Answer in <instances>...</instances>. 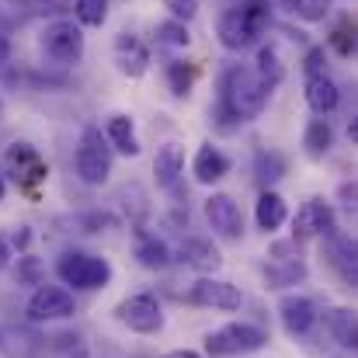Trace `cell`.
Returning a JSON list of instances; mask_svg holds the SVG:
<instances>
[{
  "label": "cell",
  "instance_id": "obj_1",
  "mask_svg": "<svg viewBox=\"0 0 358 358\" xmlns=\"http://www.w3.org/2000/svg\"><path fill=\"white\" fill-rule=\"evenodd\" d=\"M268 87L261 84V77L254 73V66H230L223 73V87H220V105L216 115L223 119V129L237 125V122L257 119L268 105Z\"/></svg>",
  "mask_w": 358,
  "mask_h": 358
},
{
  "label": "cell",
  "instance_id": "obj_2",
  "mask_svg": "<svg viewBox=\"0 0 358 358\" xmlns=\"http://www.w3.org/2000/svg\"><path fill=\"white\" fill-rule=\"evenodd\" d=\"M264 21H268V14H264V7H261V3L230 7V10L220 17L216 35H220L223 49H230V52H243V49H250V45L257 42V35H261Z\"/></svg>",
  "mask_w": 358,
  "mask_h": 358
},
{
  "label": "cell",
  "instance_id": "obj_3",
  "mask_svg": "<svg viewBox=\"0 0 358 358\" xmlns=\"http://www.w3.org/2000/svg\"><path fill=\"white\" fill-rule=\"evenodd\" d=\"M56 275L73 285V289H105L112 282V264L98 254H80V250H70L56 261Z\"/></svg>",
  "mask_w": 358,
  "mask_h": 358
},
{
  "label": "cell",
  "instance_id": "obj_4",
  "mask_svg": "<svg viewBox=\"0 0 358 358\" xmlns=\"http://www.w3.org/2000/svg\"><path fill=\"white\" fill-rule=\"evenodd\" d=\"M268 345V334L254 324H223L220 331L206 334V352L216 358H230V355H254Z\"/></svg>",
  "mask_w": 358,
  "mask_h": 358
},
{
  "label": "cell",
  "instance_id": "obj_5",
  "mask_svg": "<svg viewBox=\"0 0 358 358\" xmlns=\"http://www.w3.org/2000/svg\"><path fill=\"white\" fill-rule=\"evenodd\" d=\"M73 167H77V178L91 188H101L112 178V146L101 139L98 129L84 132V139L77 146V157H73Z\"/></svg>",
  "mask_w": 358,
  "mask_h": 358
},
{
  "label": "cell",
  "instance_id": "obj_6",
  "mask_svg": "<svg viewBox=\"0 0 358 358\" xmlns=\"http://www.w3.org/2000/svg\"><path fill=\"white\" fill-rule=\"evenodd\" d=\"M115 320L125 324L129 331H136V334H157L164 327V310H160L157 296L136 292V296H125L115 306Z\"/></svg>",
  "mask_w": 358,
  "mask_h": 358
},
{
  "label": "cell",
  "instance_id": "obj_7",
  "mask_svg": "<svg viewBox=\"0 0 358 358\" xmlns=\"http://www.w3.org/2000/svg\"><path fill=\"white\" fill-rule=\"evenodd\" d=\"M42 49L56 63H77L84 56V31H80V24H73L66 17L49 21L45 31H42Z\"/></svg>",
  "mask_w": 358,
  "mask_h": 358
},
{
  "label": "cell",
  "instance_id": "obj_8",
  "mask_svg": "<svg viewBox=\"0 0 358 358\" xmlns=\"http://www.w3.org/2000/svg\"><path fill=\"white\" fill-rule=\"evenodd\" d=\"M28 317L35 320V324H52V320H66V317H73L77 313V303H73V296L63 289V285H38L35 292H31V299H28Z\"/></svg>",
  "mask_w": 358,
  "mask_h": 358
},
{
  "label": "cell",
  "instance_id": "obj_9",
  "mask_svg": "<svg viewBox=\"0 0 358 358\" xmlns=\"http://www.w3.org/2000/svg\"><path fill=\"white\" fill-rule=\"evenodd\" d=\"M192 303H199V306H209V310L234 313V310H240L243 296H240V289L234 285V282L206 275V278H199V282L192 285Z\"/></svg>",
  "mask_w": 358,
  "mask_h": 358
},
{
  "label": "cell",
  "instance_id": "obj_10",
  "mask_svg": "<svg viewBox=\"0 0 358 358\" xmlns=\"http://www.w3.org/2000/svg\"><path fill=\"white\" fill-rule=\"evenodd\" d=\"M310 237H334V213L320 199L303 202V209L292 220V240H310Z\"/></svg>",
  "mask_w": 358,
  "mask_h": 358
},
{
  "label": "cell",
  "instance_id": "obj_11",
  "mask_svg": "<svg viewBox=\"0 0 358 358\" xmlns=\"http://www.w3.org/2000/svg\"><path fill=\"white\" fill-rule=\"evenodd\" d=\"M206 220H209V227L223 240H237L243 234L240 206L234 202V195H227V192H216V195L206 199Z\"/></svg>",
  "mask_w": 358,
  "mask_h": 358
},
{
  "label": "cell",
  "instance_id": "obj_12",
  "mask_svg": "<svg viewBox=\"0 0 358 358\" xmlns=\"http://www.w3.org/2000/svg\"><path fill=\"white\" fill-rule=\"evenodd\" d=\"M327 257H331V268L341 275L345 285H355L358 289V237L355 234H334L327 237Z\"/></svg>",
  "mask_w": 358,
  "mask_h": 358
},
{
  "label": "cell",
  "instance_id": "obj_13",
  "mask_svg": "<svg viewBox=\"0 0 358 358\" xmlns=\"http://www.w3.org/2000/svg\"><path fill=\"white\" fill-rule=\"evenodd\" d=\"M115 70L129 80H136V77H143L150 70V49L129 31H122L115 38Z\"/></svg>",
  "mask_w": 358,
  "mask_h": 358
},
{
  "label": "cell",
  "instance_id": "obj_14",
  "mask_svg": "<svg viewBox=\"0 0 358 358\" xmlns=\"http://www.w3.org/2000/svg\"><path fill=\"white\" fill-rule=\"evenodd\" d=\"M181 174H185V146H181V143H164V146L157 150V157H153L157 188H164V192L178 188Z\"/></svg>",
  "mask_w": 358,
  "mask_h": 358
},
{
  "label": "cell",
  "instance_id": "obj_15",
  "mask_svg": "<svg viewBox=\"0 0 358 358\" xmlns=\"http://www.w3.org/2000/svg\"><path fill=\"white\" fill-rule=\"evenodd\" d=\"M192 174H195V181H199V185H216V181H223V178L230 174V157H227L220 146L202 143V146L195 150Z\"/></svg>",
  "mask_w": 358,
  "mask_h": 358
},
{
  "label": "cell",
  "instance_id": "obj_16",
  "mask_svg": "<svg viewBox=\"0 0 358 358\" xmlns=\"http://www.w3.org/2000/svg\"><path fill=\"white\" fill-rule=\"evenodd\" d=\"M278 317H282V324H285L289 334H306L317 324V306H313V299L292 292V296H282L278 299Z\"/></svg>",
  "mask_w": 358,
  "mask_h": 358
},
{
  "label": "cell",
  "instance_id": "obj_17",
  "mask_svg": "<svg viewBox=\"0 0 358 358\" xmlns=\"http://www.w3.org/2000/svg\"><path fill=\"white\" fill-rule=\"evenodd\" d=\"M324 324H327L331 338H334L341 348L358 352V313L355 310H348V306H331V310L324 313Z\"/></svg>",
  "mask_w": 358,
  "mask_h": 358
},
{
  "label": "cell",
  "instance_id": "obj_18",
  "mask_svg": "<svg viewBox=\"0 0 358 358\" xmlns=\"http://www.w3.org/2000/svg\"><path fill=\"white\" fill-rule=\"evenodd\" d=\"M306 105H310L317 115H331V112L341 105V91H338V84H334L327 73H313V77H306Z\"/></svg>",
  "mask_w": 358,
  "mask_h": 358
},
{
  "label": "cell",
  "instance_id": "obj_19",
  "mask_svg": "<svg viewBox=\"0 0 358 358\" xmlns=\"http://www.w3.org/2000/svg\"><path fill=\"white\" fill-rule=\"evenodd\" d=\"M181 261L192 264V268H199V271H216V268H223L220 247H216L213 240H202V237H192L181 243Z\"/></svg>",
  "mask_w": 358,
  "mask_h": 358
},
{
  "label": "cell",
  "instance_id": "obj_20",
  "mask_svg": "<svg viewBox=\"0 0 358 358\" xmlns=\"http://www.w3.org/2000/svg\"><path fill=\"white\" fill-rule=\"evenodd\" d=\"M105 139L112 150H119L122 157H139V139H136V125L129 115H112L105 122Z\"/></svg>",
  "mask_w": 358,
  "mask_h": 358
},
{
  "label": "cell",
  "instance_id": "obj_21",
  "mask_svg": "<svg viewBox=\"0 0 358 358\" xmlns=\"http://www.w3.org/2000/svg\"><path fill=\"white\" fill-rule=\"evenodd\" d=\"M254 220H257V227H261L264 234L285 227V220H289L285 199H282L278 192H261V199H257V206H254Z\"/></svg>",
  "mask_w": 358,
  "mask_h": 358
},
{
  "label": "cell",
  "instance_id": "obj_22",
  "mask_svg": "<svg viewBox=\"0 0 358 358\" xmlns=\"http://www.w3.org/2000/svg\"><path fill=\"white\" fill-rule=\"evenodd\" d=\"M10 164L17 167V181L21 185H35V181H45V174H49V167L42 164V157L31 150V146H17V150H10Z\"/></svg>",
  "mask_w": 358,
  "mask_h": 358
},
{
  "label": "cell",
  "instance_id": "obj_23",
  "mask_svg": "<svg viewBox=\"0 0 358 358\" xmlns=\"http://www.w3.org/2000/svg\"><path fill=\"white\" fill-rule=\"evenodd\" d=\"M264 275H268V282H271L275 289L296 285V282L306 278V261H303V257H271V261L264 264Z\"/></svg>",
  "mask_w": 358,
  "mask_h": 358
},
{
  "label": "cell",
  "instance_id": "obj_24",
  "mask_svg": "<svg viewBox=\"0 0 358 358\" xmlns=\"http://www.w3.org/2000/svg\"><path fill=\"white\" fill-rule=\"evenodd\" d=\"M136 261L143 268H150V271H164L171 264V247L164 240L150 237V234H139V240H136Z\"/></svg>",
  "mask_w": 358,
  "mask_h": 358
},
{
  "label": "cell",
  "instance_id": "obj_25",
  "mask_svg": "<svg viewBox=\"0 0 358 358\" xmlns=\"http://www.w3.org/2000/svg\"><path fill=\"white\" fill-rule=\"evenodd\" d=\"M254 73L261 77V84H264L268 91H275V87L282 84L285 66H282V59H278V49H275V45H261V49H257V66H254Z\"/></svg>",
  "mask_w": 358,
  "mask_h": 358
},
{
  "label": "cell",
  "instance_id": "obj_26",
  "mask_svg": "<svg viewBox=\"0 0 358 358\" xmlns=\"http://www.w3.org/2000/svg\"><path fill=\"white\" fill-rule=\"evenodd\" d=\"M303 146L313 160H320L331 146H334V132H331V122L327 119H310L306 132H303Z\"/></svg>",
  "mask_w": 358,
  "mask_h": 358
},
{
  "label": "cell",
  "instance_id": "obj_27",
  "mask_svg": "<svg viewBox=\"0 0 358 358\" xmlns=\"http://www.w3.org/2000/svg\"><path fill=\"white\" fill-rule=\"evenodd\" d=\"M157 42L160 45H167V49H188V42H192V35H188V24L185 21H160L157 24Z\"/></svg>",
  "mask_w": 358,
  "mask_h": 358
},
{
  "label": "cell",
  "instance_id": "obj_28",
  "mask_svg": "<svg viewBox=\"0 0 358 358\" xmlns=\"http://www.w3.org/2000/svg\"><path fill=\"white\" fill-rule=\"evenodd\" d=\"M73 14L80 24L87 28H101L108 21V0H77L73 3Z\"/></svg>",
  "mask_w": 358,
  "mask_h": 358
},
{
  "label": "cell",
  "instance_id": "obj_29",
  "mask_svg": "<svg viewBox=\"0 0 358 358\" xmlns=\"http://www.w3.org/2000/svg\"><path fill=\"white\" fill-rule=\"evenodd\" d=\"M167 80H171V91H174L178 98H185V94L192 91V84H195V66L178 59V63L167 66Z\"/></svg>",
  "mask_w": 358,
  "mask_h": 358
},
{
  "label": "cell",
  "instance_id": "obj_30",
  "mask_svg": "<svg viewBox=\"0 0 358 358\" xmlns=\"http://www.w3.org/2000/svg\"><path fill=\"white\" fill-rule=\"evenodd\" d=\"M296 17H303V21H310V24H317V21H324L327 14H331V0H292V7H289Z\"/></svg>",
  "mask_w": 358,
  "mask_h": 358
},
{
  "label": "cell",
  "instance_id": "obj_31",
  "mask_svg": "<svg viewBox=\"0 0 358 358\" xmlns=\"http://www.w3.org/2000/svg\"><path fill=\"white\" fill-rule=\"evenodd\" d=\"M282 174H285V160L278 153H261L257 157V178H261V185H271Z\"/></svg>",
  "mask_w": 358,
  "mask_h": 358
},
{
  "label": "cell",
  "instance_id": "obj_32",
  "mask_svg": "<svg viewBox=\"0 0 358 358\" xmlns=\"http://www.w3.org/2000/svg\"><path fill=\"white\" fill-rule=\"evenodd\" d=\"M17 282H24V285H45V282H42V264H38V257H21Z\"/></svg>",
  "mask_w": 358,
  "mask_h": 358
},
{
  "label": "cell",
  "instance_id": "obj_33",
  "mask_svg": "<svg viewBox=\"0 0 358 358\" xmlns=\"http://www.w3.org/2000/svg\"><path fill=\"white\" fill-rule=\"evenodd\" d=\"M164 7L174 14V21H192L199 14V0H164Z\"/></svg>",
  "mask_w": 358,
  "mask_h": 358
},
{
  "label": "cell",
  "instance_id": "obj_34",
  "mask_svg": "<svg viewBox=\"0 0 358 358\" xmlns=\"http://www.w3.org/2000/svg\"><path fill=\"white\" fill-rule=\"evenodd\" d=\"M338 199H341V209H345L352 220H358V185H341Z\"/></svg>",
  "mask_w": 358,
  "mask_h": 358
},
{
  "label": "cell",
  "instance_id": "obj_35",
  "mask_svg": "<svg viewBox=\"0 0 358 358\" xmlns=\"http://www.w3.org/2000/svg\"><path fill=\"white\" fill-rule=\"evenodd\" d=\"M320 59H324V49H310V52H306V77L324 73V70H320Z\"/></svg>",
  "mask_w": 358,
  "mask_h": 358
},
{
  "label": "cell",
  "instance_id": "obj_36",
  "mask_svg": "<svg viewBox=\"0 0 358 358\" xmlns=\"http://www.w3.org/2000/svg\"><path fill=\"white\" fill-rule=\"evenodd\" d=\"M331 42H334V49H338V52H352V45H348V31H341V28H338Z\"/></svg>",
  "mask_w": 358,
  "mask_h": 358
},
{
  "label": "cell",
  "instance_id": "obj_37",
  "mask_svg": "<svg viewBox=\"0 0 358 358\" xmlns=\"http://www.w3.org/2000/svg\"><path fill=\"white\" fill-rule=\"evenodd\" d=\"M7 264H10V243H7V240L0 237V271H3Z\"/></svg>",
  "mask_w": 358,
  "mask_h": 358
},
{
  "label": "cell",
  "instance_id": "obj_38",
  "mask_svg": "<svg viewBox=\"0 0 358 358\" xmlns=\"http://www.w3.org/2000/svg\"><path fill=\"white\" fill-rule=\"evenodd\" d=\"M348 139L358 146V115H352V122H348Z\"/></svg>",
  "mask_w": 358,
  "mask_h": 358
},
{
  "label": "cell",
  "instance_id": "obj_39",
  "mask_svg": "<svg viewBox=\"0 0 358 358\" xmlns=\"http://www.w3.org/2000/svg\"><path fill=\"white\" fill-rule=\"evenodd\" d=\"M10 56V42H7V35H0V63Z\"/></svg>",
  "mask_w": 358,
  "mask_h": 358
},
{
  "label": "cell",
  "instance_id": "obj_40",
  "mask_svg": "<svg viewBox=\"0 0 358 358\" xmlns=\"http://www.w3.org/2000/svg\"><path fill=\"white\" fill-rule=\"evenodd\" d=\"M164 358H202V355H199V352H188V348H185V352H167Z\"/></svg>",
  "mask_w": 358,
  "mask_h": 358
},
{
  "label": "cell",
  "instance_id": "obj_41",
  "mask_svg": "<svg viewBox=\"0 0 358 358\" xmlns=\"http://www.w3.org/2000/svg\"><path fill=\"white\" fill-rule=\"evenodd\" d=\"M278 3H285V7H292V0H278Z\"/></svg>",
  "mask_w": 358,
  "mask_h": 358
},
{
  "label": "cell",
  "instance_id": "obj_42",
  "mask_svg": "<svg viewBox=\"0 0 358 358\" xmlns=\"http://www.w3.org/2000/svg\"><path fill=\"white\" fill-rule=\"evenodd\" d=\"M0 199H3V178H0Z\"/></svg>",
  "mask_w": 358,
  "mask_h": 358
}]
</instances>
